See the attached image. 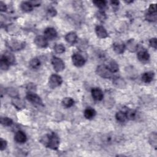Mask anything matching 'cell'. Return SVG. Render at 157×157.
<instances>
[{
  "instance_id": "1",
  "label": "cell",
  "mask_w": 157,
  "mask_h": 157,
  "mask_svg": "<svg viewBox=\"0 0 157 157\" xmlns=\"http://www.w3.org/2000/svg\"><path fill=\"white\" fill-rule=\"evenodd\" d=\"M41 142L47 148L56 150L60 145L58 136L54 133L51 134L44 135L41 139Z\"/></svg>"
},
{
  "instance_id": "2",
  "label": "cell",
  "mask_w": 157,
  "mask_h": 157,
  "mask_svg": "<svg viewBox=\"0 0 157 157\" xmlns=\"http://www.w3.org/2000/svg\"><path fill=\"white\" fill-rule=\"evenodd\" d=\"M96 73L98 76L104 78H109L112 76V73L109 70V67L104 65L98 66L96 68Z\"/></svg>"
},
{
  "instance_id": "3",
  "label": "cell",
  "mask_w": 157,
  "mask_h": 157,
  "mask_svg": "<svg viewBox=\"0 0 157 157\" xmlns=\"http://www.w3.org/2000/svg\"><path fill=\"white\" fill-rule=\"evenodd\" d=\"M63 82V79L61 76L57 74H52L48 81V85L52 89L60 86Z\"/></svg>"
},
{
  "instance_id": "4",
  "label": "cell",
  "mask_w": 157,
  "mask_h": 157,
  "mask_svg": "<svg viewBox=\"0 0 157 157\" xmlns=\"http://www.w3.org/2000/svg\"><path fill=\"white\" fill-rule=\"evenodd\" d=\"M26 98L29 102H31L35 106H43V105L41 98L34 93L29 92L26 94Z\"/></svg>"
},
{
  "instance_id": "5",
  "label": "cell",
  "mask_w": 157,
  "mask_h": 157,
  "mask_svg": "<svg viewBox=\"0 0 157 157\" xmlns=\"http://www.w3.org/2000/svg\"><path fill=\"white\" fill-rule=\"evenodd\" d=\"M52 64L54 70L56 72L62 71L65 69V63L62 59L56 56H54L52 58Z\"/></svg>"
},
{
  "instance_id": "6",
  "label": "cell",
  "mask_w": 157,
  "mask_h": 157,
  "mask_svg": "<svg viewBox=\"0 0 157 157\" xmlns=\"http://www.w3.org/2000/svg\"><path fill=\"white\" fill-rule=\"evenodd\" d=\"M7 45L9 48H11V50L13 51H21L25 47V43L24 42L18 41L15 40H12L7 42Z\"/></svg>"
},
{
  "instance_id": "7",
  "label": "cell",
  "mask_w": 157,
  "mask_h": 157,
  "mask_svg": "<svg viewBox=\"0 0 157 157\" xmlns=\"http://www.w3.org/2000/svg\"><path fill=\"white\" fill-rule=\"evenodd\" d=\"M72 61L74 64L77 67H82L85 63V59L80 54L76 53L72 56Z\"/></svg>"
},
{
  "instance_id": "8",
  "label": "cell",
  "mask_w": 157,
  "mask_h": 157,
  "mask_svg": "<svg viewBox=\"0 0 157 157\" xmlns=\"http://www.w3.org/2000/svg\"><path fill=\"white\" fill-rule=\"evenodd\" d=\"M34 43L36 46L40 48H45L48 46L47 39L43 36H37L34 38Z\"/></svg>"
},
{
  "instance_id": "9",
  "label": "cell",
  "mask_w": 157,
  "mask_h": 157,
  "mask_svg": "<svg viewBox=\"0 0 157 157\" xmlns=\"http://www.w3.org/2000/svg\"><path fill=\"white\" fill-rule=\"evenodd\" d=\"M137 56L138 60L143 63H147L150 59L149 54L145 49H142V50L139 51L137 53Z\"/></svg>"
},
{
  "instance_id": "10",
  "label": "cell",
  "mask_w": 157,
  "mask_h": 157,
  "mask_svg": "<svg viewBox=\"0 0 157 157\" xmlns=\"http://www.w3.org/2000/svg\"><path fill=\"white\" fill-rule=\"evenodd\" d=\"M44 34L47 40H53L57 36V32L54 28H47L45 29Z\"/></svg>"
},
{
  "instance_id": "11",
  "label": "cell",
  "mask_w": 157,
  "mask_h": 157,
  "mask_svg": "<svg viewBox=\"0 0 157 157\" xmlns=\"http://www.w3.org/2000/svg\"><path fill=\"white\" fill-rule=\"evenodd\" d=\"M112 83L115 87L120 89H124L126 87V83L123 78L120 77H115L113 78Z\"/></svg>"
},
{
  "instance_id": "12",
  "label": "cell",
  "mask_w": 157,
  "mask_h": 157,
  "mask_svg": "<svg viewBox=\"0 0 157 157\" xmlns=\"http://www.w3.org/2000/svg\"><path fill=\"white\" fill-rule=\"evenodd\" d=\"M125 47L131 52H135L138 48V44L133 39H130L125 44Z\"/></svg>"
},
{
  "instance_id": "13",
  "label": "cell",
  "mask_w": 157,
  "mask_h": 157,
  "mask_svg": "<svg viewBox=\"0 0 157 157\" xmlns=\"http://www.w3.org/2000/svg\"><path fill=\"white\" fill-rule=\"evenodd\" d=\"M92 95L93 99L96 101H101L104 98V95L99 88H94L92 90Z\"/></svg>"
},
{
  "instance_id": "14",
  "label": "cell",
  "mask_w": 157,
  "mask_h": 157,
  "mask_svg": "<svg viewBox=\"0 0 157 157\" xmlns=\"http://www.w3.org/2000/svg\"><path fill=\"white\" fill-rule=\"evenodd\" d=\"M125 44L122 42H115L113 44V49L117 54H122L125 50Z\"/></svg>"
},
{
  "instance_id": "15",
  "label": "cell",
  "mask_w": 157,
  "mask_h": 157,
  "mask_svg": "<svg viewBox=\"0 0 157 157\" xmlns=\"http://www.w3.org/2000/svg\"><path fill=\"white\" fill-rule=\"evenodd\" d=\"M26 136L24 132L22 131H18L16 132L15 136H14V140L20 144L25 143L26 141Z\"/></svg>"
},
{
  "instance_id": "16",
  "label": "cell",
  "mask_w": 157,
  "mask_h": 157,
  "mask_svg": "<svg viewBox=\"0 0 157 157\" xmlns=\"http://www.w3.org/2000/svg\"><path fill=\"white\" fill-rule=\"evenodd\" d=\"M95 32L97 36L100 38H106L108 36V33L106 29L103 26H96L95 28Z\"/></svg>"
},
{
  "instance_id": "17",
  "label": "cell",
  "mask_w": 157,
  "mask_h": 157,
  "mask_svg": "<svg viewBox=\"0 0 157 157\" xmlns=\"http://www.w3.org/2000/svg\"><path fill=\"white\" fill-rule=\"evenodd\" d=\"M65 39L67 43L74 44L77 41V35L75 32H70L65 36Z\"/></svg>"
},
{
  "instance_id": "18",
  "label": "cell",
  "mask_w": 157,
  "mask_h": 157,
  "mask_svg": "<svg viewBox=\"0 0 157 157\" xmlns=\"http://www.w3.org/2000/svg\"><path fill=\"white\" fill-rule=\"evenodd\" d=\"M155 73L153 71H148L144 73L142 76V81L145 83H150L154 78Z\"/></svg>"
},
{
  "instance_id": "19",
  "label": "cell",
  "mask_w": 157,
  "mask_h": 157,
  "mask_svg": "<svg viewBox=\"0 0 157 157\" xmlns=\"http://www.w3.org/2000/svg\"><path fill=\"white\" fill-rule=\"evenodd\" d=\"M96 112L92 107H87L84 111V116L87 119H92L95 117Z\"/></svg>"
},
{
  "instance_id": "20",
  "label": "cell",
  "mask_w": 157,
  "mask_h": 157,
  "mask_svg": "<svg viewBox=\"0 0 157 157\" xmlns=\"http://www.w3.org/2000/svg\"><path fill=\"white\" fill-rule=\"evenodd\" d=\"M12 103L13 105L18 109H22L25 107V104L23 101L20 99V98L18 97L14 98Z\"/></svg>"
},
{
  "instance_id": "21",
  "label": "cell",
  "mask_w": 157,
  "mask_h": 157,
  "mask_svg": "<svg viewBox=\"0 0 157 157\" xmlns=\"http://www.w3.org/2000/svg\"><path fill=\"white\" fill-rule=\"evenodd\" d=\"M2 56L5 59L10 65H14L15 63V58L14 55L10 52H6L2 55Z\"/></svg>"
},
{
  "instance_id": "22",
  "label": "cell",
  "mask_w": 157,
  "mask_h": 157,
  "mask_svg": "<svg viewBox=\"0 0 157 157\" xmlns=\"http://www.w3.org/2000/svg\"><path fill=\"white\" fill-rule=\"evenodd\" d=\"M21 9L25 12H31L33 9V5L31 2L23 1L21 3Z\"/></svg>"
},
{
  "instance_id": "23",
  "label": "cell",
  "mask_w": 157,
  "mask_h": 157,
  "mask_svg": "<svg viewBox=\"0 0 157 157\" xmlns=\"http://www.w3.org/2000/svg\"><path fill=\"white\" fill-rule=\"evenodd\" d=\"M126 73L127 76H128L129 77H130L131 78H135L137 77V71L135 70V69L132 67V66H130V67H128L126 68Z\"/></svg>"
},
{
  "instance_id": "24",
  "label": "cell",
  "mask_w": 157,
  "mask_h": 157,
  "mask_svg": "<svg viewBox=\"0 0 157 157\" xmlns=\"http://www.w3.org/2000/svg\"><path fill=\"white\" fill-rule=\"evenodd\" d=\"M62 105L66 108H70L74 104V101L71 98H65L62 100Z\"/></svg>"
},
{
  "instance_id": "25",
  "label": "cell",
  "mask_w": 157,
  "mask_h": 157,
  "mask_svg": "<svg viewBox=\"0 0 157 157\" xmlns=\"http://www.w3.org/2000/svg\"><path fill=\"white\" fill-rule=\"evenodd\" d=\"M115 118L118 122H119L120 123L125 122L126 120L127 119L126 113H125L123 111H119L116 113L115 115Z\"/></svg>"
},
{
  "instance_id": "26",
  "label": "cell",
  "mask_w": 157,
  "mask_h": 157,
  "mask_svg": "<svg viewBox=\"0 0 157 157\" xmlns=\"http://www.w3.org/2000/svg\"><path fill=\"white\" fill-rule=\"evenodd\" d=\"M29 66L34 70H37L41 66V61L37 58H34L29 62Z\"/></svg>"
},
{
  "instance_id": "27",
  "label": "cell",
  "mask_w": 157,
  "mask_h": 157,
  "mask_svg": "<svg viewBox=\"0 0 157 157\" xmlns=\"http://www.w3.org/2000/svg\"><path fill=\"white\" fill-rule=\"evenodd\" d=\"M149 141L150 144L153 147L155 148L156 147V144H157V135L155 132H153L150 134L149 136Z\"/></svg>"
},
{
  "instance_id": "28",
  "label": "cell",
  "mask_w": 157,
  "mask_h": 157,
  "mask_svg": "<svg viewBox=\"0 0 157 157\" xmlns=\"http://www.w3.org/2000/svg\"><path fill=\"white\" fill-rule=\"evenodd\" d=\"M108 67H109V70L111 71V72L112 73L117 72L118 71H119V65H118L117 63L114 60H112L109 63V66H108Z\"/></svg>"
},
{
  "instance_id": "29",
  "label": "cell",
  "mask_w": 157,
  "mask_h": 157,
  "mask_svg": "<svg viewBox=\"0 0 157 157\" xmlns=\"http://www.w3.org/2000/svg\"><path fill=\"white\" fill-rule=\"evenodd\" d=\"M1 125L5 126H11L13 123V121L12 119H10L9 117H1Z\"/></svg>"
},
{
  "instance_id": "30",
  "label": "cell",
  "mask_w": 157,
  "mask_h": 157,
  "mask_svg": "<svg viewBox=\"0 0 157 157\" xmlns=\"http://www.w3.org/2000/svg\"><path fill=\"white\" fill-rule=\"evenodd\" d=\"M157 15L156 13H151L149 12H147L145 14V19L147 21L149 22H155L156 21Z\"/></svg>"
},
{
  "instance_id": "31",
  "label": "cell",
  "mask_w": 157,
  "mask_h": 157,
  "mask_svg": "<svg viewBox=\"0 0 157 157\" xmlns=\"http://www.w3.org/2000/svg\"><path fill=\"white\" fill-rule=\"evenodd\" d=\"M54 51L56 54H63L65 51V47L62 44H56L55 45Z\"/></svg>"
},
{
  "instance_id": "32",
  "label": "cell",
  "mask_w": 157,
  "mask_h": 157,
  "mask_svg": "<svg viewBox=\"0 0 157 157\" xmlns=\"http://www.w3.org/2000/svg\"><path fill=\"white\" fill-rule=\"evenodd\" d=\"M136 114H137L136 111H135L134 110H131V109L128 110L126 112V115L127 119L131 120H133L136 119Z\"/></svg>"
},
{
  "instance_id": "33",
  "label": "cell",
  "mask_w": 157,
  "mask_h": 157,
  "mask_svg": "<svg viewBox=\"0 0 157 157\" xmlns=\"http://www.w3.org/2000/svg\"><path fill=\"white\" fill-rule=\"evenodd\" d=\"M10 65L7 63V62L5 60V59L1 56V60H0V66H1V69L2 70H7L9 67Z\"/></svg>"
},
{
  "instance_id": "34",
  "label": "cell",
  "mask_w": 157,
  "mask_h": 157,
  "mask_svg": "<svg viewBox=\"0 0 157 157\" xmlns=\"http://www.w3.org/2000/svg\"><path fill=\"white\" fill-rule=\"evenodd\" d=\"M96 16L100 22H104L107 19V15L104 11H98L96 13Z\"/></svg>"
},
{
  "instance_id": "35",
  "label": "cell",
  "mask_w": 157,
  "mask_h": 157,
  "mask_svg": "<svg viewBox=\"0 0 157 157\" xmlns=\"http://www.w3.org/2000/svg\"><path fill=\"white\" fill-rule=\"evenodd\" d=\"M93 4L100 9H103L106 6V2L103 0H96V1H93Z\"/></svg>"
},
{
  "instance_id": "36",
  "label": "cell",
  "mask_w": 157,
  "mask_h": 157,
  "mask_svg": "<svg viewBox=\"0 0 157 157\" xmlns=\"http://www.w3.org/2000/svg\"><path fill=\"white\" fill-rule=\"evenodd\" d=\"M7 93L12 97H18V92L14 88H9L7 89Z\"/></svg>"
},
{
  "instance_id": "37",
  "label": "cell",
  "mask_w": 157,
  "mask_h": 157,
  "mask_svg": "<svg viewBox=\"0 0 157 157\" xmlns=\"http://www.w3.org/2000/svg\"><path fill=\"white\" fill-rule=\"evenodd\" d=\"M88 46V41L86 39H82V40L80 41V42L78 43V47L80 48L81 50H85Z\"/></svg>"
},
{
  "instance_id": "38",
  "label": "cell",
  "mask_w": 157,
  "mask_h": 157,
  "mask_svg": "<svg viewBox=\"0 0 157 157\" xmlns=\"http://www.w3.org/2000/svg\"><path fill=\"white\" fill-rule=\"evenodd\" d=\"M56 11L54 7H50L47 10V14L51 17H54L56 15Z\"/></svg>"
},
{
  "instance_id": "39",
  "label": "cell",
  "mask_w": 157,
  "mask_h": 157,
  "mask_svg": "<svg viewBox=\"0 0 157 157\" xmlns=\"http://www.w3.org/2000/svg\"><path fill=\"white\" fill-rule=\"evenodd\" d=\"M149 44H150V45L154 48L155 49H156L157 48V41H156V38L154 37V38H152L150 39L149 41Z\"/></svg>"
},
{
  "instance_id": "40",
  "label": "cell",
  "mask_w": 157,
  "mask_h": 157,
  "mask_svg": "<svg viewBox=\"0 0 157 157\" xmlns=\"http://www.w3.org/2000/svg\"><path fill=\"white\" fill-rule=\"evenodd\" d=\"M7 144V142L5 140L1 139V140H0V150L1 151L4 150L6 148Z\"/></svg>"
},
{
  "instance_id": "41",
  "label": "cell",
  "mask_w": 157,
  "mask_h": 157,
  "mask_svg": "<svg viewBox=\"0 0 157 157\" xmlns=\"http://www.w3.org/2000/svg\"><path fill=\"white\" fill-rule=\"evenodd\" d=\"M148 12L151 13H156V8L155 4H152L150 5Z\"/></svg>"
},
{
  "instance_id": "42",
  "label": "cell",
  "mask_w": 157,
  "mask_h": 157,
  "mask_svg": "<svg viewBox=\"0 0 157 157\" xmlns=\"http://www.w3.org/2000/svg\"><path fill=\"white\" fill-rule=\"evenodd\" d=\"M111 5H112L113 9H115V11H116V10H117L118 8H119V1H111Z\"/></svg>"
},
{
  "instance_id": "43",
  "label": "cell",
  "mask_w": 157,
  "mask_h": 157,
  "mask_svg": "<svg viewBox=\"0 0 157 157\" xmlns=\"http://www.w3.org/2000/svg\"><path fill=\"white\" fill-rule=\"evenodd\" d=\"M0 9H1V12H5L7 10V7L3 1H1V3H0Z\"/></svg>"
}]
</instances>
